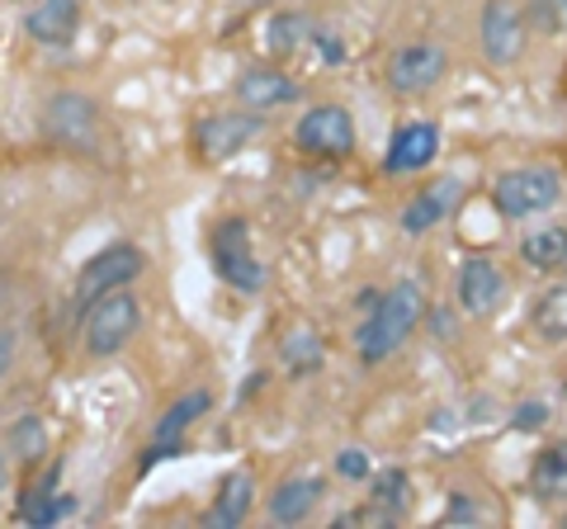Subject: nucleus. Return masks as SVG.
Instances as JSON below:
<instances>
[{
	"label": "nucleus",
	"instance_id": "nucleus-1",
	"mask_svg": "<svg viewBox=\"0 0 567 529\" xmlns=\"http://www.w3.org/2000/svg\"><path fill=\"white\" fill-rule=\"evenodd\" d=\"M421 317H425V293H421V284H412V279H402V284L388 289V293H374L369 298V322L354 331L360 360L364 364L388 360L416 331Z\"/></svg>",
	"mask_w": 567,
	"mask_h": 529
},
{
	"label": "nucleus",
	"instance_id": "nucleus-2",
	"mask_svg": "<svg viewBox=\"0 0 567 529\" xmlns=\"http://www.w3.org/2000/svg\"><path fill=\"white\" fill-rule=\"evenodd\" d=\"M137 326H142V303H137L133 284L100 293L91 312H85V355L91 360L118 355V350L137 336Z\"/></svg>",
	"mask_w": 567,
	"mask_h": 529
},
{
	"label": "nucleus",
	"instance_id": "nucleus-3",
	"mask_svg": "<svg viewBox=\"0 0 567 529\" xmlns=\"http://www.w3.org/2000/svg\"><path fill=\"white\" fill-rule=\"evenodd\" d=\"M43 133L66 152L95 156L104 133H100V104L85 91H58L43 100Z\"/></svg>",
	"mask_w": 567,
	"mask_h": 529
},
{
	"label": "nucleus",
	"instance_id": "nucleus-4",
	"mask_svg": "<svg viewBox=\"0 0 567 529\" xmlns=\"http://www.w3.org/2000/svg\"><path fill=\"white\" fill-rule=\"evenodd\" d=\"M208 251H213V270L223 284H233L237 293H256L265 284V264L251 251V222L246 218H223L208 232Z\"/></svg>",
	"mask_w": 567,
	"mask_h": 529
},
{
	"label": "nucleus",
	"instance_id": "nucleus-5",
	"mask_svg": "<svg viewBox=\"0 0 567 529\" xmlns=\"http://www.w3.org/2000/svg\"><path fill=\"white\" fill-rule=\"evenodd\" d=\"M558 199H563V180H558V170H548V166L506 170L502 180L492 185V204L502 218H539L548 208H558Z\"/></svg>",
	"mask_w": 567,
	"mask_h": 529
},
{
	"label": "nucleus",
	"instance_id": "nucleus-6",
	"mask_svg": "<svg viewBox=\"0 0 567 529\" xmlns=\"http://www.w3.org/2000/svg\"><path fill=\"white\" fill-rule=\"evenodd\" d=\"M529 14L516 0H487L483 14H477V43H483V58L492 66H516L529 48Z\"/></svg>",
	"mask_w": 567,
	"mask_h": 529
},
{
	"label": "nucleus",
	"instance_id": "nucleus-7",
	"mask_svg": "<svg viewBox=\"0 0 567 529\" xmlns=\"http://www.w3.org/2000/svg\"><path fill=\"white\" fill-rule=\"evenodd\" d=\"M142 270H147V256H142V246H133V241L104 246V251H95L91 260L81 264V274H76V303L91 308L100 293L128 289Z\"/></svg>",
	"mask_w": 567,
	"mask_h": 529
},
{
	"label": "nucleus",
	"instance_id": "nucleus-8",
	"mask_svg": "<svg viewBox=\"0 0 567 529\" xmlns=\"http://www.w3.org/2000/svg\"><path fill=\"white\" fill-rule=\"evenodd\" d=\"M293 143L303 156H322V162H341L354 152V118L341 104H312V110L298 118Z\"/></svg>",
	"mask_w": 567,
	"mask_h": 529
},
{
	"label": "nucleus",
	"instance_id": "nucleus-9",
	"mask_svg": "<svg viewBox=\"0 0 567 529\" xmlns=\"http://www.w3.org/2000/svg\"><path fill=\"white\" fill-rule=\"evenodd\" d=\"M265 133V114L256 110H223L208 114L194 133V147H199L204 162H233L237 152H246Z\"/></svg>",
	"mask_w": 567,
	"mask_h": 529
},
{
	"label": "nucleus",
	"instance_id": "nucleus-10",
	"mask_svg": "<svg viewBox=\"0 0 567 529\" xmlns=\"http://www.w3.org/2000/svg\"><path fill=\"white\" fill-rule=\"evenodd\" d=\"M450 72V52L440 43H406L388 58V91L393 95H425Z\"/></svg>",
	"mask_w": 567,
	"mask_h": 529
},
{
	"label": "nucleus",
	"instance_id": "nucleus-11",
	"mask_svg": "<svg viewBox=\"0 0 567 529\" xmlns=\"http://www.w3.org/2000/svg\"><path fill=\"white\" fill-rule=\"evenodd\" d=\"M454 298H458V308H464L468 317H492L496 308H502V298H506V274L496 270L492 260L468 256L464 270H458Z\"/></svg>",
	"mask_w": 567,
	"mask_h": 529
},
{
	"label": "nucleus",
	"instance_id": "nucleus-12",
	"mask_svg": "<svg viewBox=\"0 0 567 529\" xmlns=\"http://www.w3.org/2000/svg\"><path fill=\"white\" fill-rule=\"evenodd\" d=\"M435 152H440V128L435 123H402V128L393 133V143H388V170L393 175H412V170H425L435 162Z\"/></svg>",
	"mask_w": 567,
	"mask_h": 529
},
{
	"label": "nucleus",
	"instance_id": "nucleus-13",
	"mask_svg": "<svg viewBox=\"0 0 567 529\" xmlns=\"http://www.w3.org/2000/svg\"><path fill=\"white\" fill-rule=\"evenodd\" d=\"M233 91H237V100H241V110L270 114V110H279V104L298 100V81H293L289 72H275V66H251V72L237 76Z\"/></svg>",
	"mask_w": 567,
	"mask_h": 529
},
{
	"label": "nucleus",
	"instance_id": "nucleus-14",
	"mask_svg": "<svg viewBox=\"0 0 567 529\" xmlns=\"http://www.w3.org/2000/svg\"><path fill=\"white\" fill-rule=\"evenodd\" d=\"M29 39L43 43V48H66L71 39H76L81 29V0H39V6L29 10Z\"/></svg>",
	"mask_w": 567,
	"mask_h": 529
},
{
	"label": "nucleus",
	"instance_id": "nucleus-15",
	"mask_svg": "<svg viewBox=\"0 0 567 529\" xmlns=\"http://www.w3.org/2000/svg\"><path fill=\"white\" fill-rule=\"evenodd\" d=\"M454 204H458V180H440V185H431V189H421L416 199L402 208V232H406V237L431 232V227H440V222L454 214Z\"/></svg>",
	"mask_w": 567,
	"mask_h": 529
},
{
	"label": "nucleus",
	"instance_id": "nucleus-16",
	"mask_svg": "<svg viewBox=\"0 0 567 529\" xmlns=\"http://www.w3.org/2000/svg\"><path fill=\"white\" fill-rule=\"evenodd\" d=\"M251 501H256V478H251V468L227 473L223 487H218V497H213V506H208V525H218V529L241 525L246 516H251Z\"/></svg>",
	"mask_w": 567,
	"mask_h": 529
},
{
	"label": "nucleus",
	"instance_id": "nucleus-17",
	"mask_svg": "<svg viewBox=\"0 0 567 529\" xmlns=\"http://www.w3.org/2000/svg\"><path fill=\"white\" fill-rule=\"evenodd\" d=\"M529 491L544 506H567V439H554L548 449H539L535 468H529Z\"/></svg>",
	"mask_w": 567,
	"mask_h": 529
},
{
	"label": "nucleus",
	"instance_id": "nucleus-18",
	"mask_svg": "<svg viewBox=\"0 0 567 529\" xmlns=\"http://www.w3.org/2000/svg\"><path fill=\"white\" fill-rule=\"evenodd\" d=\"M317 501H322V478H289V483H279L275 487V497H270V520L275 525H298V520H308Z\"/></svg>",
	"mask_w": 567,
	"mask_h": 529
},
{
	"label": "nucleus",
	"instance_id": "nucleus-19",
	"mask_svg": "<svg viewBox=\"0 0 567 529\" xmlns=\"http://www.w3.org/2000/svg\"><path fill=\"white\" fill-rule=\"evenodd\" d=\"M58 478H62V464L48 468V478L20 497V520H24V525H58L66 510H71V501L58 497Z\"/></svg>",
	"mask_w": 567,
	"mask_h": 529
},
{
	"label": "nucleus",
	"instance_id": "nucleus-20",
	"mask_svg": "<svg viewBox=\"0 0 567 529\" xmlns=\"http://www.w3.org/2000/svg\"><path fill=\"white\" fill-rule=\"evenodd\" d=\"M529 326H535V336L548 341V345L567 341V284H548L535 298V308H529Z\"/></svg>",
	"mask_w": 567,
	"mask_h": 529
},
{
	"label": "nucleus",
	"instance_id": "nucleus-21",
	"mask_svg": "<svg viewBox=\"0 0 567 529\" xmlns=\"http://www.w3.org/2000/svg\"><path fill=\"white\" fill-rule=\"evenodd\" d=\"M204 412H213V393H208V387H194V393L175 397L171 407L162 412V421L152 426V439H181V435H185V431H189Z\"/></svg>",
	"mask_w": 567,
	"mask_h": 529
},
{
	"label": "nucleus",
	"instance_id": "nucleus-22",
	"mask_svg": "<svg viewBox=\"0 0 567 529\" xmlns=\"http://www.w3.org/2000/svg\"><path fill=\"white\" fill-rule=\"evenodd\" d=\"M520 260L529 270H563L567 264V227H539L520 241Z\"/></svg>",
	"mask_w": 567,
	"mask_h": 529
},
{
	"label": "nucleus",
	"instance_id": "nucleus-23",
	"mask_svg": "<svg viewBox=\"0 0 567 529\" xmlns=\"http://www.w3.org/2000/svg\"><path fill=\"white\" fill-rule=\"evenodd\" d=\"M412 506V483H406L402 468H383L374 478V516L379 520H398Z\"/></svg>",
	"mask_w": 567,
	"mask_h": 529
},
{
	"label": "nucleus",
	"instance_id": "nucleus-24",
	"mask_svg": "<svg viewBox=\"0 0 567 529\" xmlns=\"http://www.w3.org/2000/svg\"><path fill=\"white\" fill-rule=\"evenodd\" d=\"M279 355H284V364H289L298 378H308L312 369H322L327 345H322V336H312V331H289V336L279 341Z\"/></svg>",
	"mask_w": 567,
	"mask_h": 529
},
{
	"label": "nucleus",
	"instance_id": "nucleus-25",
	"mask_svg": "<svg viewBox=\"0 0 567 529\" xmlns=\"http://www.w3.org/2000/svg\"><path fill=\"white\" fill-rule=\"evenodd\" d=\"M10 454L20 458V464H39V458L48 454V426L39 416H20L10 426Z\"/></svg>",
	"mask_w": 567,
	"mask_h": 529
},
{
	"label": "nucleus",
	"instance_id": "nucleus-26",
	"mask_svg": "<svg viewBox=\"0 0 567 529\" xmlns=\"http://www.w3.org/2000/svg\"><path fill=\"white\" fill-rule=\"evenodd\" d=\"M529 29L535 33H548V39H558L567 33V0H529Z\"/></svg>",
	"mask_w": 567,
	"mask_h": 529
},
{
	"label": "nucleus",
	"instance_id": "nucleus-27",
	"mask_svg": "<svg viewBox=\"0 0 567 529\" xmlns=\"http://www.w3.org/2000/svg\"><path fill=\"white\" fill-rule=\"evenodd\" d=\"M298 29H303V20H298V14H284V20H275V24H270V48H275V52H293L298 39H303Z\"/></svg>",
	"mask_w": 567,
	"mask_h": 529
},
{
	"label": "nucleus",
	"instance_id": "nucleus-28",
	"mask_svg": "<svg viewBox=\"0 0 567 529\" xmlns=\"http://www.w3.org/2000/svg\"><path fill=\"white\" fill-rule=\"evenodd\" d=\"M336 473L350 478V483H364L369 478V454L364 449H341L336 454Z\"/></svg>",
	"mask_w": 567,
	"mask_h": 529
},
{
	"label": "nucleus",
	"instance_id": "nucleus-29",
	"mask_svg": "<svg viewBox=\"0 0 567 529\" xmlns=\"http://www.w3.org/2000/svg\"><path fill=\"white\" fill-rule=\"evenodd\" d=\"M14 355H20V331L14 326H0V383L14 369Z\"/></svg>",
	"mask_w": 567,
	"mask_h": 529
},
{
	"label": "nucleus",
	"instance_id": "nucleus-30",
	"mask_svg": "<svg viewBox=\"0 0 567 529\" xmlns=\"http://www.w3.org/2000/svg\"><path fill=\"white\" fill-rule=\"evenodd\" d=\"M450 525H464V520H477V506L468 501V497H454L450 501V516H445Z\"/></svg>",
	"mask_w": 567,
	"mask_h": 529
},
{
	"label": "nucleus",
	"instance_id": "nucleus-31",
	"mask_svg": "<svg viewBox=\"0 0 567 529\" xmlns=\"http://www.w3.org/2000/svg\"><path fill=\"white\" fill-rule=\"evenodd\" d=\"M539 421H544V407H539V402H529V407H520V416H516V426H520V431H535V426H539Z\"/></svg>",
	"mask_w": 567,
	"mask_h": 529
},
{
	"label": "nucleus",
	"instance_id": "nucleus-32",
	"mask_svg": "<svg viewBox=\"0 0 567 529\" xmlns=\"http://www.w3.org/2000/svg\"><path fill=\"white\" fill-rule=\"evenodd\" d=\"M0 506H6V445H0Z\"/></svg>",
	"mask_w": 567,
	"mask_h": 529
},
{
	"label": "nucleus",
	"instance_id": "nucleus-33",
	"mask_svg": "<svg viewBox=\"0 0 567 529\" xmlns=\"http://www.w3.org/2000/svg\"><path fill=\"white\" fill-rule=\"evenodd\" d=\"M563 525H567V516H563Z\"/></svg>",
	"mask_w": 567,
	"mask_h": 529
}]
</instances>
